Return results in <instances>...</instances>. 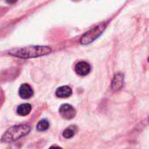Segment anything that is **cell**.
<instances>
[{
  "instance_id": "obj_1",
  "label": "cell",
  "mask_w": 149,
  "mask_h": 149,
  "mask_svg": "<svg viewBox=\"0 0 149 149\" xmlns=\"http://www.w3.org/2000/svg\"><path fill=\"white\" fill-rule=\"evenodd\" d=\"M52 52V49L49 47H27L22 48H16L11 50L9 53L12 55L19 57V58H34L42 55L48 54Z\"/></svg>"
},
{
  "instance_id": "obj_2",
  "label": "cell",
  "mask_w": 149,
  "mask_h": 149,
  "mask_svg": "<svg viewBox=\"0 0 149 149\" xmlns=\"http://www.w3.org/2000/svg\"><path fill=\"white\" fill-rule=\"evenodd\" d=\"M31 128L27 125H14L8 129L5 134L3 135L1 141L9 143V142H13L26 135H27L30 132Z\"/></svg>"
},
{
  "instance_id": "obj_3",
  "label": "cell",
  "mask_w": 149,
  "mask_h": 149,
  "mask_svg": "<svg viewBox=\"0 0 149 149\" xmlns=\"http://www.w3.org/2000/svg\"><path fill=\"white\" fill-rule=\"evenodd\" d=\"M105 27H106V23L103 22V23H100L97 26H94L93 28H91L90 31H88L82 36L81 40H80L81 44L87 45V44L93 42L96 39H97L103 33Z\"/></svg>"
},
{
  "instance_id": "obj_4",
  "label": "cell",
  "mask_w": 149,
  "mask_h": 149,
  "mask_svg": "<svg viewBox=\"0 0 149 149\" xmlns=\"http://www.w3.org/2000/svg\"><path fill=\"white\" fill-rule=\"evenodd\" d=\"M76 110L70 104H62L60 107V114L65 119H72L76 116Z\"/></svg>"
},
{
  "instance_id": "obj_5",
  "label": "cell",
  "mask_w": 149,
  "mask_h": 149,
  "mask_svg": "<svg viewBox=\"0 0 149 149\" xmlns=\"http://www.w3.org/2000/svg\"><path fill=\"white\" fill-rule=\"evenodd\" d=\"M124 79H125V77L122 73L116 74L112 79V82H111V90L113 91H120L124 86Z\"/></svg>"
},
{
  "instance_id": "obj_6",
  "label": "cell",
  "mask_w": 149,
  "mask_h": 149,
  "mask_svg": "<svg viewBox=\"0 0 149 149\" xmlns=\"http://www.w3.org/2000/svg\"><path fill=\"white\" fill-rule=\"evenodd\" d=\"M74 70L79 76H86L91 71V66L86 61H79L74 66Z\"/></svg>"
},
{
  "instance_id": "obj_7",
  "label": "cell",
  "mask_w": 149,
  "mask_h": 149,
  "mask_svg": "<svg viewBox=\"0 0 149 149\" xmlns=\"http://www.w3.org/2000/svg\"><path fill=\"white\" fill-rule=\"evenodd\" d=\"M19 94L20 97H22L24 99H28L33 95V91L29 84H24L20 86Z\"/></svg>"
},
{
  "instance_id": "obj_8",
  "label": "cell",
  "mask_w": 149,
  "mask_h": 149,
  "mask_svg": "<svg viewBox=\"0 0 149 149\" xmlns=\"http://www.w3.org/2000/svg\"><path fill=\"white\" fill-rule=\"evenodd\" d=\"M56 96L58 97H61V98H66V97H68L71 96L72 94V90L70 89V87L68 86H61L60 88L57 89L56 92H55Z\"/></svg>"
},
{
  "instance_id": "obj_9",
  "label": "cell",
  "mask_w": 149,
  "mask_h": 149,
  "mask_svg": "<svg viewBox=\"0 0 149 149\" xmlns=\"http://www.w3.org/2000/svg\"><path fill=\"white\" fill-rule=\"evenodd\" d=\"M31 110H32L31 104H20L18 107L17 112L20 116H26V115H28L30 113Z\"/></svg>"
},
{
  "instance_id": "obj_10",
  "label": "cell",
  "mask_w": 149,
  "mask_h": 149,
  "mask_svg": "<svg viewBox=\"0 0 149 149\" xmlns=\"http://www.w3.org/2000/svg\"><path fill=\"white\" fill-rule=\"evenodd\" d=\"M74 133H76V131H74V126H70V127H68V128H67V129H65L63 131L62 135L66 139H70V138H72L74 135Z\"/></svg>"
},
{
  "instance_id": "obj_11",
  "label": "cell",
  "mask_w": 149,
  "mask_h": 149,
  "mask_svg": "<svg viewBox=\"0 0 149 149\" xmlns=\"http://www.w3.org/2000/svg\"><path fill=\"white\" fill-rule=\"evenodd\" d=\"M48 127H49V123H48V121L46 120V119L40 120V121L38 123V125H37V129H38L39 131H40V132H44V131L47 130Z\"/></svg>"
},
{
  "instance_id": "obj_12",
  "label": "cell",
  "mask_w": 149,
  "mask_h": 149,
  "mask_svg": "<svg viewBox=\"0 0 149 149\" xmlns=\"http://www.w3.org/2000/svg\"><path fill=\"white\" fill-rule=\"evenodd\" d=\"M6 1L8 3V4H10V5H13V4H15L18 0H6Z\"/></svg>"
},
{
  "instance_id": "obj_13",
  "label": "cell",
  "mask_w": 149,
  "mask_h": 149,
  "mask_svg": "<svg viewBox=\"0 0 149 149\" xmlns=\"http://www.w3.org/2000/svg\"><path fill=\"white\" fill-rule=\"evenodd\" d=\"M49 149H61L60 146H51Z\"/></svg>"
},
{
  "instance_id": "obj_14",
  "label": "cell",
  "mask_w": 149,
  "mask_h": 149,
  "mask_svg": "<svg viewBox=\"0 0 149 149\" xmlns=\"http://www.w3.org/2000/svg\"><path fill=\"white\" fill-rule=\"evenodd\" d=\"M148 61H149V57H148Z\"/></svg>"
}]
</instances>
